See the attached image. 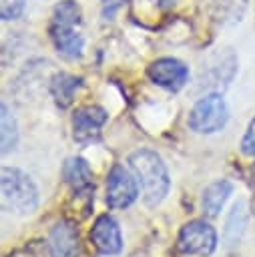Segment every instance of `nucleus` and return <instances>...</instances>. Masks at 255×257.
Masks as SVG:
<instances>
[{"label": "nucleus", "instance_id": "obj_4", "mask_svg": "<svg viewBox=\"0 0 255 257\" xmlns=\"http://www.w3.org/2000/svg\"><path fill=\"white\" fill-rule=\"evenodd\" d=\"M227 118H229V108L225 98L219 92H209L193 104L187 122L189 128L199 135H213L227 124Z\"/></svg>", "mask_w": 255, "mask_h": 257}, {"label": "nucleus", "instance_id": "obj_3", "mask_svg": "<svg viewBox=\"0 0 255 257\" xmlns=\"http://www.w3.org/2000/svg\"><path fill=\"white\" fill-rule=\"evenodd\" d=\"M0 181H2V209L6 213L30 215L38 207V189L22 169L4 167Z\"/></svg>", "mask_w": 255, "mask_h": 257}, {"label": "nucleus", "instance_id": "obj_9", "mask_svg": "<svg viewBox=\"0 0 255 257\" xmlns=\"http://www.w3.org/2000/svg\"><path fill=\"white\" fill-rule=\"evenodd\" d=\"M90 241L102 255H116L122 249V235L118 223L110 215L96 217L90 229Z\"/></svg>", "mask_w": 255, "mask_h": 257}, {"label": "nucleus", "instance_id": "obj_6", "mask_svg": "<svg viewBox=\"0 0 255 257\" xmlns=\"http://www.w3.org/2000/svg\"><path fill=\"white\" fill-rule=\"evenodd\" d=\"M122 165H114L106 177V205L110 209H124L139 197V181Z\"/></svg>", "mask_w": 255, "mask_h": 257}, {"label": "nucleus", "instance_id": "obj_17", "mask_svg": "<svg viewBox=\"0 0 255 257\" xmlns=\"http://www.w3.org/2000/svg\"><path fill=\"white\" fill-rule=\"evenodd\" d=\"M241 151L249 157H255V118L249 122L243 139H241Z\"/></svg>", "mask_w": 255, "mask_h": 257}, {"label": "nucleus", "instance_id": "obj_2", "mask_svg": "<svg viewBox=\"0 0 255 257\" xmlns=\"http://www.w3.org/2000/svg\"><path fill=\"white\" fill-rule=\"evenodd\" d=\"M129 165L141 185L145 205L157 207L169 195V189H171L169 171H167V165L163 163L161 155H157L151 149H139V151L131 153Z\"/></svg>", "mask_w": 255, "mask_h": 257}, {"label": "nucleus", "instance_id": "obj_1", "mask_svg": "<svg viewBox=\"0 0 255 257\" xmlns=\"http://www.w3.org/2000/svg\"><path fill=\"white\" fill-rule=\"evenodd\" d=\"M82 12L80 6L74 0H60L52 8L50 18V40L58 54H62L68 60H74L84 50V36L80 30Z\"/></svg>", "mask_w": 255, "mask_h": 257}, {"label": "nucleus", "instance_id": "obj_10", "mask_svg": "<svg viewBox=\"0 0 255 257\" xmlns=\"http://www.w3.org/2000/svg\"><path fill=\"white\" fill-rule=\"evenodd\" d=\"M50 257H76L78 253V229L72 221L60 219L48 237Z\"/></svg>", "mask_w": 255, "mask_h": 257}, {"label": "nucleus", "instance_id": "obj_5", "mask_svg": "<svg viewBox=\"0 0 255 257\" xmlns=\"http://www.w3.org/2000/svg\"><path fill=\"white\" fill-rule=\"evenodd\" d=\"M177 247L185 255L207 257L217 247V233L207 221L193 219L181 227L179 237H177Z\"/></svg>", "mask_w": 255, "mask_h": 257}, {"label": "nucleus", "instance_id": "obj_8", "mask_svg": "<svg viewBox=\"0 0 255 257\" xmlns=\"http://www.w3.org/2000/svg\"><path fill=\"white\" fill-rule=\"evenodd\" d=\"M106 110L98 104L80 106L72 114V137L76 143H90L98 139L102 124L106 122Z\"/></svg>", "mask_w": 255, "mask_h": 257}, {"label": "nucleus", "instance_id": "obj_19", "mask_svg": "<svg viewBox=\"0 0 255 257\" xmlns=\"http://www.w3.org/2000/svg\"><path fill=\"white\" fill-rule=\"evenodd\" d=\"M155 4H161V6H169V4H173L175 0H153Z\"/></svg>", "mask_w": 255, "mask_h": 257}, {"label": "nucleus", "instance_id": "obj_15", "mask_svg": "<svg viewBox=\"0 0 255 257\" xmlns=\"http://www.w3.org/2000/svg\"><path fill=\"white\" fill-rule=\"evenodd\" d=\"M0 124H2V155L10 153L16 143H18V124L8 108V104H2V114H0Z\"/></svg>", "mask_w": 255, "mask_h": 257}, {"label": "nucleus", "instance_id": "obj_11", "mask_svg": "<svg viewBox=\"0 0 255 257\" xmlns=\"http://www.w3.org/2000/svg\"><path fill=\"white\" fill-rule=\"evenodd\" d=\"M62 177L74 191H94L92 169L82 157H68L62 165Z\"/></svg>", "mask_w": 255, "mask_h": 257}, {"label": "nucleus", "instance_id": "obj_16", "mask_svg": "<svg viewBox=\"0 0 255 257\" xmlns=\"http://www.w3.org/2000/svg\"><path fill=\"white\" fill-rule=\"evenodd\" d=\"M24 8H26V0H0V16H2V20L20 18Z\"/></svg>", "mask_w": 255, "mask_h": 257}, {"label": "nucleus", "instance_id": "obj_12", "mask_svg": "<svg viewBox=\"0 0 255 257\" xmlns=\"http://www.w3.org/2000/svg\"><path fill=\"white\" fill-rule=\"evenodd\" d=\"M231 193H233V183H231V181H227V179L213 181L211 185H207V187L203 189V197H201L203 211H205L209 217H217Z\"/></svg>", "mask_w": 255, "mask_h": 257}, {"label": "nucleus", "instance_id": "obj_13", "mask_svg": "<svg viewBox=\"0 0 255 257\" xmlns=\"http://www.w3.org/2000/svg\"><path fill=\"white\" fill-rule=\"evenodd\" d=\"M80 84H82V78L68 74V72H56L50 78V94L60 108H66V106H70Z\"/></svg>", "mask_w": 255, "mask_h": 257}, {"label": "nucleus", "instance_id": "obj_7", "mask_svg": "<svg viewBox=\"0 0 255 257\" xmlns=\"http://www.w3.org/2000/svg\"><path fill=\"white\" fill-rule=\"evenodd\" d=\"M147 74L157 86H163L167 90H181L189 80V68L185 66V62L171 56L153 60L147 68Z\"/></svg>", "mask_w": 255, "mask_h": 257}, {"label": "nucleus", "instance_id": "obj_18", "mask_svg": "<svg viewBox=\"0 0 255 257\" xmlns=\"http://www.w3.org/2000/svg\"><path fill=\"white\" fill-rule=\"evenodd\" d=\"M122 2H124V0H102V16H104L106 20L112 18L114 12L122 6Z\"/></svg>", "mask_w": 255, "mask_h": 257}, {"label": "nucleus", "instance_id": "obj_14", "mask_svg": "<svg viewBox=\"0 0 255 257\" xmlns=\"http://www.w3.org/2000/svg\"><path fill=\"white\" fill-rule=\"evenodd\" d=\"M249 223V213H247V203L245 201H237L225 221V241L227 245H237L247 229Z\"/></svg>", "mask_w": 255, "mask_h": 257}]
</instances>
